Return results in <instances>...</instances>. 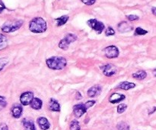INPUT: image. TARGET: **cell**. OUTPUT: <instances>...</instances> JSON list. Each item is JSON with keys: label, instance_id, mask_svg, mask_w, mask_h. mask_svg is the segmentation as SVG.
Listing matches in <instances>:
<instances>
[{"label": "cell", "instance_id": "6da1fadb", "mask_svg": "<svg viewBox=\"0 0 156 130\" xmlns=\"http://www.w3.org/2000/svg\"><path fill=\"white\" fill-rule=\"evenodd\" d=\"M46 64L50 69L62 70L66 66L67 61L62 56H52L46 60Z\"/></svg>", "mask_w": 156, "mask_h": 130}, {"label": "cell", "instance_id": "7a4b0ae2", "mask_svg": "<svg viewBox=\"0 0 156 130\" xmlns=\"http://www.w3.org/2000/svg\"><path fill=\"white\" fill-rule=\"evenodd\" d=\"M47 22L42 18H34L29 23V30L33 33H44L47 30Z\"/></svg>", "mask_w": 156, "mask_h": 130}, {"label": "cell", "instance_id": "3957f363", "mask_svg": "<svg viewBox=\"0 0 156 130\" xmlns=\"http://www.w3.org/2000/svg\"><path fill=\"white\" fill-rule=\"evenodd\" d=\"M95 103V100H88L86 103L79 104L75 105L73 107V114H74L75 117H77V118H80L82 116H83L87 112V110L94 106Z\"/></svg>", "mask_w": 156, "mask_h": 130}, {"label": "cell", "instance_id": "277c9868", "mask_svg": "<svg viewBox=\"0 0 156 130\" xmlns=\"http://www.w3.org/2000/svg\"><path fill=\"white\" fill-rule=\"evenodd\" d=\"M22 20H17V21H9L5 23L2 27V30L5 33H12L18 30L22 26Z\"/></svg>", "mask_w": 156, "mask_h": 130}, {"label": "cell", "instance_id": "5b68a950", "mask_svg": "<svg viewBox=\"0 0 156 130\" xmlns=\"http://www.w3.org/2000/svg\"><path fill=\"white\" fill-rule=\"evenodd\" d=\"M77 40V36L73 33H68L66 35L63 39L61 40L59 43V47L63 50H68L69 47L72 43L75 42Z\"/></svg>", "mask_w": 156, "mask_h": 130}, {"label": "cell", "instance_id": "8992f818", "mask_svg": "<svg viewBox=\"0 0 156 130\" xmlns=\"http://www.w3.org/2000/svg\"><path fill=\"white\" fill-rule=\"evenodd\" d=\"M87 24L91 28H92L94 31L97 32L98 33H101L102 31L105 29V24L103 22L100 21H98L97 19H90L87 21Z\"/></svg>", "mask_w": 156, "mask_h": 130}, {"label": "cell", "instance_id": "52a82bcc", "mask_svg": "<svg viewBox=\"0 0 156 130\" xmlns=\"http://www.w3.org/2000/svg\"><path fill=\"white\" fill-rule=\"evenodd\" d=\"M104 53L105 56L108 59H115L118 57L120 52L116 46H109L104 50Z\"/></svg>", "mask_w": 156, "mask_h": 130}, {"label": "cell", "instance_id": "ba28073f", "mask_svg": "<svg viewBox=\"0 0 156 130\" xmlns=\"http://www.w3.org/2000/svg\"><path fill=\"white\" fill-rule=\"evenodd\" d=\"M34 99V93L32 91H26L21 94L20 97V102L23 106H27L30 104Z\"/></svg>", "mask_w": 156, "mask_h": 130}, {"label": "cell", "instance_id": "9c48e42d", "mask_svg": "<svg viewBox=\"0 0 156 130\" xmlns=\"http://www.w3.org/2000/svg\"><path fill=\"white\" fill-rule=\"evenodd\" d=\"M102 72H103V74L105 76L111 77V76L117 74V69L113 64H108V65H105L102 67Z\"/></svg>", "mask_w": 156, "mask_h": 130}, {"label": "cell", "instance_id": "30bf717a", "mask_svg": "<svg viewBox=\"0 0 156 130\" xmlns=\"http://www.w3.org/2000/svg\"><path fill=\"white\" fill-rule=\"evenodd\" d=\"M101 86H100L99 85H96L91 87L88 90L87 94L89 97H95L98 96L101 94Z\"/></svg>", "mask_w": 156, "mask_h": 130}, {"label": "cell", "instance_id": "8fae6325", "mask_svg": "<svg viewBox=\"0 0 156 130\" xmlns=\"http://www.w3.org/2000/svg\"><path fill=\"white\" fill-rule=\"evenodd\" d=\"M126 98V96L124 94H120V93H114L111 95V97H109V102L110 103L113 104H118L120 103L121 101H123L124 99Z\"/></svg>", "mask_w": 156, "mask_h": 130}, {"label": "cell", "instance_id": "7c38bea8", "mask_svg": "<svg viewBox=\"0 0 156 130\" xmlns=\"http://www.w3.org/2000/svg\"><path fill=\"white\" fill-rule=\"evenodd\" d=\"M37 123L42 130H47L50 127V122L48 121V120L46 117H38L37 120Z\"/></svg>", "mask_w": 156, "mask_h": 130}, {"label": "cell", "instance_id": "4fadbf2b", "mask_svg": "<svg viewBox=\"0 0 156 130\" xmlns=\"http://www.w3.org/2000/svg\"><path fill=\"white\" fill-rule=\"evenodd\" d=\"M11 112H12V115L14 118L18 119L22 115L23 108L21 105L15 104L12 107V110H11Z\"/></svg>", "mask_w": 156, "mask_h": 130}, {"label": "cell", "instance_id": "5bb4252c", "mask_svg": "<svg viewBox=\"0 0 156 130\" xmlns=\"http://www.w3.org/2000/svg\"><path fill=\"white\" fill-rule=\"evenodd\" d=\"M22 125L24 130H36L34 123L33 120H30V119L24 118L22 120Z\"/></svg>", "mask_w": 156, "mask_h": 130}, {"label": "cell", "instance_id": "9a60e30c", "mask_svg": "<svg viewBox=\"0 0 156 130\" xmlns=\"http://www.w3.org/2000/svg\"><path fill=\"white\" fill-rule=\"evenodd\" d=\"M117 28H118V30L120 32H121V33H125V32H128L132 30L133 29V27L130 24H128L127 22H126V21H123V22L120 23V24H118Z\"/></svg>", "mask_w": 156, "mask_h": 130}, {"label": "cell", "instance_id": "2e32d148", "mask_svg": "<svg viewBox=\"0 0 156 130\" xmlns=\"http://www.w3.org/2000/svg\"><path fill=\"white\" fill-rule=\"evenodd\" d=\"M49 108L51 111L53 112H59L60 111V105L59 102L55 99L51 98L49 102Z\"/></svg>", "mask_w": 156, "mask_h": 130}, {"label": "cell", "instance_id": "e0dca14e", "mask_svg": "<svg viewBox=\"0 0 156 130\" xmlns=\"http://www.w3.org/2000/svg\"><path fill=\"white\" fill-rule=\"evenodd\" d=\"M30 107L34 110H41L43 106V101L38 97H34V99L32 100L31 103H30Z\"/></svg>", "mask_w": 156, "mask_h": 130}, {"label": "cell", "instance_id": "ac0fdd59", "mask_svg": "<svg viewBox=\"0 0 156 130\" xmlns=\"http://www.w3.org/2000/svg\"><path fill=\"white\" fill-rule=\"evenodd\" d=\"M136 85L134 83H131V82H123L119 84L116 88H119V89H123L126 90V91H128L129 89H132V88H135Z\"/></svg>", "mask_w": 156, "mask_h": 130}, {"label": "cell", "instance_id": "d6986e66", "mask_svg": "<svg viewBox=\"0 0 156 130\" xmlns=\"http://www.w3.org/2000/svg\"><path fill=\"white\" fill-rule=\"evenodd\" d=\"M133 77L137 80H143L147 77V73L144 70H140V71L136 72V73L133 74Z\"/></svg>", "mask_w": 156, "mask_h": 130}, {"label": "cell", "instance_id": "ffe728a7", "mask_svg": "<svg viewBox=\"0 0 156 130\" xmlns=\"http://www.w3.org/2000/svg\"><path fill=\"white\" fill-rule=\"evenodd\" d=\"M68 20H69L68 15H62V16L59 17V18H56L55 21H56V25H57L58 27H60V26L64 25V24L68 21Z\"/></svg>", "mask_w": 156, "mask_h": 130}, {"label": "cell", "instance_id": "44dd1931", "mask_svg": "<svg viewBox=\"0 0 156 130\" xmlns=\"http://www.w3.org/2000/svg\"><path fill=\"white\" fill-rule=\"evenodd\" d=\"M80 124H79V121L77 120H73L70 123L69 126V129L70 130H80Z\"/></svg>", "mask_w": 156, "mask_h": 130}, {"label": "cell", "instance_id": "7402d4cb", "mask_svg": "<svg viewBox=\"0 0 156 130\" xmlns=\"http://www.w3.org/2000/svg\"><path fill=\"white\" fill-rule=\"evenodd\" d=\"M117 128L118 130H129V126L125 122H120L117 124Z\"/></svg>", "mask_w": 156, "mask_h": 130}, {"label": "cell", "instance_id": "603a6c76", "mask_svg": "<svg viewBox=\"0 0 156 130\" xmlns=\"http://www.w3.org/2000/svg\"><path fill=\"white\" fill-rule=\"evenodd\" d=\"M7 45V38L5 35L0 33V49H2Z\"/></svg>", "mask_w": 156, "mask_h": 130}, {"label": "cell", "instance_id": "cb8c5ba5", "mask_svg": "<svg viewBox=\"0 0 156 130\" xmlns=\"http://www.w3.org/2000/svg\"><path fill=\"white\" fill-rule=\"evenodd\" d=\"M127 109V105L126 104H120L117 107V113L120 114H123V112H125V111Z\"/></svg>", "mask_w": 156, "mask_h": 130}, {"label": "cell", "instance_id": "d4e9b609", "mask_svg": "<svg viewBox=\"0 0 156 130\" xmlns=\"http://www.w3.org/2000/svg\"><path fill=\"white\" fill-rule=\"evenodd\" d=\"M147 33V30H144V29H143L142 27H137L135 30V33H134V34H135L136 36H140V35L146 34Z\"/></svg>", "mask_w": 156, "mask_h": 130}, {"label": "cell", "instance_id": "484cf974", "mask_svg": "<svg viewBox=\"0 0 156 130\" xmlns=\"http://www.w3.org/2000/svg\"><path fill=\"white\" fill-rule=\"evenodd\" d=\"M7 106V101L5 100V97L0 96V111L4 109Z\"/></svg>", "mask_w": 156, "mask_h": 130}, {"label": "cell", "instance_id": "4316f807", "mask_svg": "<svg viewBox=\"0 0 156 130\" xmlns=\"http://www.w3.org/2000/svg\"><path fill=\"white\" fill-rule=\"evenodd\" d=\"M8 63H9V60H8L6 58H1V59H0V72L4 69V67Z\"/></svg>", "mask_w": 156, "mask_h": 130}, {"label": "cell", "instance_id": "83f0119b", "mask_svg": "<svg viewBox=\"0 0 156 130\" xmlns=\"http://www.w3.org/2000/svg\"><path fill=\"white\" fill-rule=\"evenodd\" d=\"M114 34H115V30H114L111 27H108V28L106 29V30H105V35H106V36H113V35Z\"/></svg>", "mask_w": 156, "mask_h": 130}, {"label": "cell", "instance_id": "f1b7e54d", "mask_svg": "<svg viewBox=\"0 0 156 130\" xmlns=\"http://www.w3.org/2000/svg\"><path fill=\"white\" fill-rule=\"evenodd\" d=\"M126 18H128V20H129V21H136V20H139V16H137V15H127V16H126Z\"/></svg>", "mask_w": 156, "mask_h": 130}, {"label": "cell", "instance_id": "f546056e", "mask_svg": "<svg viewBox=\"0 0 156 130\" xmlns=\"http://www.w3.org/2000/svg\"><path fill=\"white\" fill-rule=\"evenodd\" d=\"M81 1L85 5H92L95 3L96 0H81Z\"/></svg>", "mask_w": 156, "mask_h": 130}, {"label": "cell", "instance_id": "4dcf8cb0", "mask_svg": "<svg viewBox=\"0 0 156 130\" xmlns=\"http://www.w3.org/2000/svg\"><path fill=\"white\" fill-rule=\"evenodd\" d=\"M0 130H9V127L5 123H1L0 124Z\"/></svg>", "mask_w": 156, "mask_h": 130}, {"label": "cell", "instance_id": "1f68e13d", "mask_svg": "<svg viewBox=\"0 0 156 130\" xmlns=\"http://www.w3.org/2000/svg\"><path fill=\"white\" fill-rule=\"evenodd\" d=\"M5 9V6L4 3H3L2 1H0V13H1Z\"/></svg>", "mask_w": 156, "mask_h": 130}, {"label": "cell", "instance_id": "d6a6232c", "mask_svg": "<svg viewBox=\"0 0 156 130\" xmlns=\"http://www.w3.org/2000/svg\"><path fill=\"white\" fill-rule=\"evenodd\" d=\"M76 99H79V100H80V99H82V95H81V94H80V92H77L76 93Z\"/></svg>", "mask_w": 156, "mask_h": 130}, {"label": "cell", "instance_id": "836d02e7", "mask_svg": "<svg viewBox=\"0 0 156 130\" xmlns=\"http://www.w3.org/2000/svg\"><path fill=\"white\" fill-rule=\"evenodd\" d=\"M152 13H153V15H156V7H153L152 9Z\"/></svg>", "mask_w": 156, "mask_h": 130}, {"label": "cell", "instance_id": "e575fe53", "mask_svg": "<svg viewBox=\"0 0 156 130\" xmlns=\"http://www.w3.org/2000/svg\"><path fill=\"white\" fill-rule=\"evenodd\" d=\"M153 72L154 76H155V77H156V69H155L153 70V72Z\"/></svg>", "mask_w": 156, "mask_h": 130}]
</instances>
